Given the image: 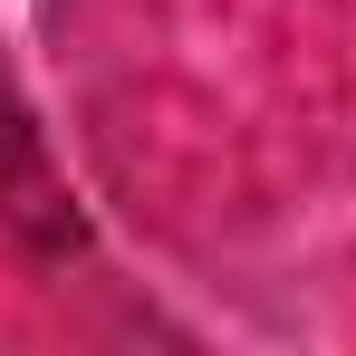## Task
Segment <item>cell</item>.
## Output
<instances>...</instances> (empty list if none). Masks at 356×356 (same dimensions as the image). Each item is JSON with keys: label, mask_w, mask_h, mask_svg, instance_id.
I'll list each match as a JSON object with an SVG mask.
<instances>
[{"label": "cell", "mask_w": 356, "mask_h": 356, "mask_svg": "<svg viewBox=\"0 0 356 356\" xmlns=\"http://www.w3.org/2000/svg\"><path fill=\"white\" fill-rule=\"evenodd\" d=\"M0 222H29V232H77L58 202V183H49V164H39V145H29V125L0 106Z\"/></svg>", "instance_id": "obj_1"}]
</instances>
